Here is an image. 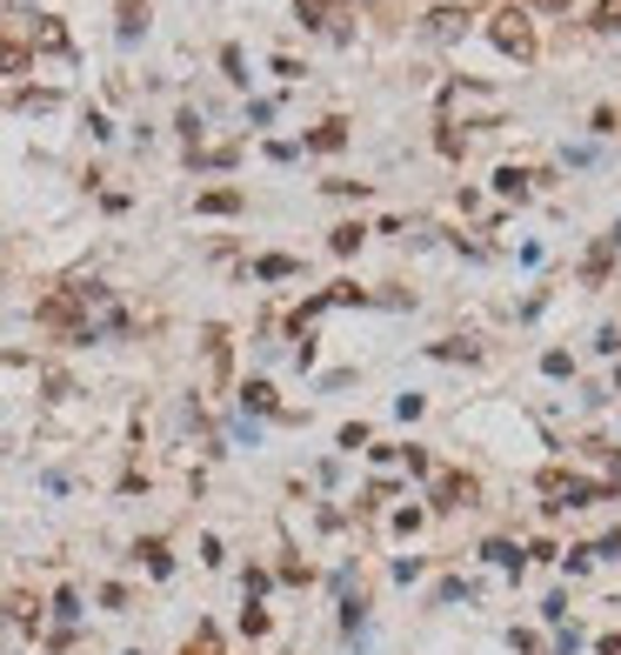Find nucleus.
<instances>
[{
	"mask_svg": "<svg viewBox=\"0 0 621 655\" xmlns=\"http://www.w3.org/2000/svg\"><path fill=\"white\" fill-rule=\"evenodd\" d=\"M34 54H74V41H67V27H60L54 14H41V21H34Z\"/></svg>",
	"mask_w": 621,
	"mask_h": 655,
	"instance_id": "nucleus-3",
	"label": "nucleus"
},
{
	"mask_svg": "<svg viewBox=\"0 0 621 655\" xmlns=\"http://www.w3.org/2000/svg\"><path fill=\"white\" fill-rule=\"evenodd\" d=\"M34 67V47H21V41H0V74H8V80H21Z\"/></svg>",
	"mask_w": 621,
	"mask_h": 655,
	"instance_id": "nucleus-7",
	"label": "nucleus"
},
{
	"mask_svg": "<svg viewBox=\"0 0 621 655\" xmlns=\"http://www.w3.org/2000/svg\"><path fill=\"white\" fill-rule=\"evenodd\" d=\"M528 181H535V175H521V168H495V195H501V201H528Z\"/></svg>",
	"mask_w": 621,
	"mask_h": 655,
	"instance_id": "nucleus-8",
	"label": "nucleus"
},
{
	"mask_svg": "<svg viewBox=\"0 0 621 655\" xmlns=\"http://www.w3.org/2000/svg\"><path fill=\"white\" fill-rule=\"evenodd\" d=\"M481 555H488L495 568H514V576H521V548H514V542H488Z\"/></svg>",
	"mask_w": 621,
	"mask_h": 655,
	"instance_id": "nucleus-14",
	"label": "nucleus"
},
{
	"mask_svg": "<svg viewBox=\"0 0 621 655\" xmlns=\"http://www.w3.org/2000/svg\"><path fill=\"white\" fill-rule=\"evenodd\" d=\"M468 496H475L468 475H441V481H434V509H462Z\"/></svg>",
	"mask_w": 621,
	"mask_h": 655,
	"instance_id": "nucleus-4",
	"label": "nucleus"
},
{
	"mask_svg": "<svg viewBox=\"0 0 621 655\" xmlns=\"http://www.w3.org/2000/svg\"><path fill=\"white\" fill-rule=\"evenodd\" d=\"M114 14H121V41H141L147 34V8H141V0H121Z\"/></svg>",
	"mask_w": 621,
	"mask_h": 655,
	"instance_id": "nucleus-9",
	"label": "nucleus"
},
{
	"mask_svg": "<svg viewBox=\"0 0 621 655\" xmlns=\"http://www.w3.org/2000/svg\"><path fill=\"white\" fill-rule=\"evenodd\" d=\"M295 268H301L295 255H260V262H254V275H260V281H288Z\"/></svg>",
	"mask_w": 621,
	"mask_h": 655,
	"instance_id": "nucleus-10",
	"label": "nucleus"
},
{
	"mask_svg": "<svg viewBox=\"0 0 621 655\" xmlns=\"http://www.w3.org/2000/svg\"><path fill=\"white\" fill-rule=\"evenodd\" d=\"M134 555H141V562H147V576H167V568H174V562H167V548H160V542H141V548H134Z\"/></svg>",
	"mask_w": 621,
	"mask_h": 655,
	"instance_id": "nucleus-15",
	"label": "nucleus"
},
{
	"mask_svg": "<svg viewBox=\"0 0 621 655\" xmlns=\"http://www.w3.org/2000/svg\"><path fill=\"white\" fill-rule=\"evenodd\" d=\"M221 74L234 80V88H247V60H241V47H221Z\"/></svg>",
	"mask_w": 621,
	"mask_h": 655,
	"instance_id": "nucleus-16",
	"label": "nucleus"
},
{
	"mask_svg": "<svg viewBox=\"0 0 621 655\" xmlns=\"http://www.w3.org/2000/svg\"><path fill=\"white\" fill-rule=\"evenodd\" d=\"M241 401H247V408H260V415H275V388H268V381H247V388H241Z\"/></svg>",
	"mask_w": 621,
	"mask_h": 655,
	"instance_id": "nucleus-13",
	"label": "nucleus"
},
{
	"mask_svg": "<svg viewBox=\"0 0 621 655\" xmlns=\"http://www.w3.org/2000/svg\"><path fill=\"white\" fill-rule=\"evenodd\" d=\"M441 362H475V342H434Z\"/></svg>",
	"mask_w": 621,
	"mask_h": 655,
	"instance_id": "nucleus-18",
	"label": "nucleus"
},
{
	"mask_svg": "<svg viewBox=\"0 0 621 655\" xmlns=\"http://www.w3.org/2000/svg\"><path fill=\"white\" fill-rule=\"evenodd\" d=\"M362 241H368V227H362V221H347V227H334V234H328V248H334V255H354Z\"/></svg>",
	"mask_w": 621,
	"mask_h": 655,
	"instance_id": "nucleus-11",
	"label": "nucleus"
},
{
	"mask_svg": "<svg viewBox=\"0 0 621 655\" xmlns=\"http://www.w3.org/2000/svg\"><path fill=\"white\" fill-rule=\"evenodd\" d=\"M428 34H434V41H462V34H468V8H441V14L428 21Z\"/></svg>",
	"mask_w": 621,
	"mask_h": 655,
	"instance_id": "nucleus-5",
	"label": "nucleus"
},
{
	"mask_svg": "<svg viewBox=\"0 0 621 655\" xmlns=\"http://www.w3.org/2000/svg\"><path fill=\"white\" fill-rule=\"evenodd\" d=\"M241 208V188H208L201 195V214H234Z\"/></svg>",
	"mask_w": 621,
	"mask_h": 655,
	"instance_id": "nucleus-12",
	"label": "nucleus"
},
{
	"mask_svg": "<svg viewBox=\"0 0 621 655\" xmlns=\"http://www.w3.org/2000/svg\"><path fill=\"white\" fill-rule=\"evenodd\" d=\"M54 615L74 629V615H80V596H74V589H60V596H54Z\"/></svg>",
	"mask_w": 621,
	"mask_h": 655,
	"instance_id": "nucleus-19",
	"label": "nucleus"
},
{
	"mask_svg": "<svg viewBox=\"0 0 621 655\" xmlns=\"http://www.w3.org/2000/svg\"><path fill=\"white\" fill-rule=\"evenodd\" d=\"M308 147H314V154H341V147H347V121H321V127L308 134Z\"/></svg>",
	"mask_w": 621,
	"mask_h": 655,
	"instance_id": "nucleus-6",
	"label": "nucleus"
},
{
	"mask_svg": "<svg viewBox=\"0 0 621 655\" xmlns=\"http://www.w3.org/2000/svg\"><path fill=\"white\" fill-rule=\"evenodd\" d=\"M8 609H14V622H27V629H34V622H41V609H34V602H27V596H14V602H8Z\"/></svg>",
	"mask_w": 621,
	"mask_h": 655,
	"instance_id": "nucleus-20",
	"label": "nucleus"
},
{
	"mask_svg": "<svg viewBox=\"0 0 621 655\" xmlns=\"http://www.w3.org/2000/svg\"><path fill=\"white\" fill-rule=\"evenodd\" d=\"M535 14H568V0H528Z\"/></svg>",
	"mask_w": 621,
	"mask_h": 655,
	"instance_id": "nucleus-21",
	"label": "nucleus"
},
{
	"mask_svg": "<svg viewBox=\"0 0 621 655\" xmlns=\"http://www.w3.org/2000/svg\"><path fill=\"white\" fill-rule=\"evenodd\" d=\"M588 27H601V34H614L621 27V0H601V8H595V21Z\"/></svg>",
	"mask_w": 621,
	"mask_h": 655,
	"instance_id": "nucleus-17",
	"label": "nucleus"
},
{
	"mask_svg": "<svg viewBox=\"0 0 621 655\" xmlns=\"http://www.w3.org/2000/svg\"><path fill=\"white\" fill-rule=\"evenodd\" d=\"M488 41L501 54H514V60H535V21H528V8H501L488 21Z\"/></svg>",
	"mask_w": 621,
	"mask_h": 655,
	"instance_id": "nucleus-1",
	"label": "nucleus"
},
{
	"mask_svg": "<svg viewBox=\"0 0 621 655\" xmlns=\"http://www.w3.org/2000/svg\"><path fill=\"white\" fill-rule=\"evenodd\" d=\"M301 27H314V34H328V41H347L341 0H301Z\"/></svg>",
	"mask_w": 621,
	"mask_h": 655,
	"instance_id": "nucleus-2",
	"label": "nucleus"
}]
</instances>
